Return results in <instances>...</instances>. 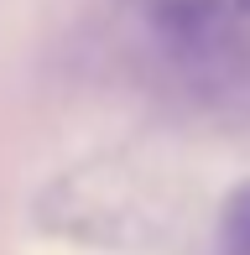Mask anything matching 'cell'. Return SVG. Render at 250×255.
Listing matches in <instances>:
<instances>
[{"label":"cell","instance_id":"2","mask_svg":"<svg viewBox=\"0 0 250 255\" xmlns=\"http://www.w3.org/2000/svg\"><path fill=\"white\" fill-rule=\"evenodd\" d=\"M219 250L224 255H250V177L240 188H230V198L219 208Z\"/></svg>","mask_w":250,"mask_h":255},{"label":"cell","instance_id":"1","mask_svg":"<svg viewBox=\"0 0 250 255\" xmlns=\"http://www.w3.org/2000/svg\"><path fill=\"white\" fill-rule=\"evenodd\" d=\"M156 31L172 52H209L230 31V5L224 0H162Z\"/></svg>","mask_w":250,"mask_h":255},{"label":"cell","instance_id":"3","mask_svg":"<svg viewBox=\"0 0 250 255\" xmlns=\"http://www.w3.org/2000/svg\"><path fill=\"white\" fill-rule=\"evenodd\" d=\"M235 10H245V16H250V0H235Z\"/></svg>","mask_w":250,"mask_h":255}]
</instances>
